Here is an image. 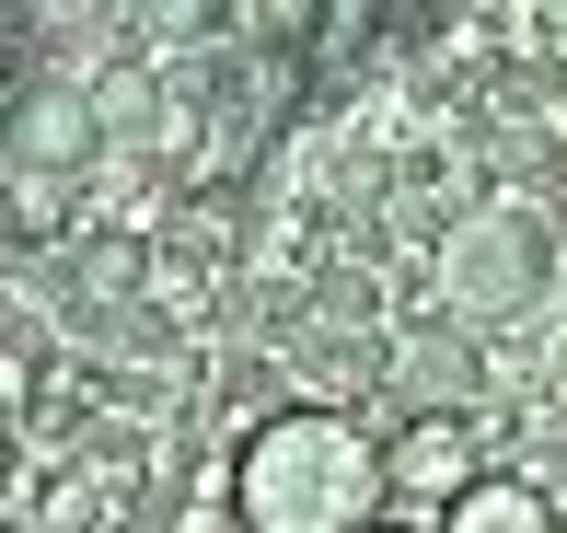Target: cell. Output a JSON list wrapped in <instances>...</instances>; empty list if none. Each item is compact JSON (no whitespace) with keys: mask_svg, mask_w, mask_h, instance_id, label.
I'll use <instances>...</instances> for the list:
<instances>
[{"mask_svg":"<svg viewBox=\"0 0 567 533\" xmlns=\"http://www.w3.org/2000/svg\"><path fill=\"white\" fill-rule=\"evenodd\" d=\"M82 105H93V140H140L151 129V82H140V70H105Z\"/></svg>","mask_w":567,"mask_h":533,"instance_id":"6","label":"cell"},{"mask_svg":"<svg viewBox=\"0 0 567 533\" xmlns=\"http://www.w3.org/2000/svg\"><path fill=\"white\" fill-rule=\"evenodd\" d=\"M382 533H394V522H382Z\"/></svg>","mask_w":567,"mask_h":533,"instance_id":"7","label":"cell"},{"mask_svg":"<svg viewBox=\"0 0 567 533\" xmlns=\"http://www.w3.org/2000/svg\"><path fill=\"white\" fill-rule=\"evenodd\" d=\"M441 533H567V522H556V499L533 488V475H475Z\"/></svg>","mask_w":567,"mask_h":533,"instance_id":"5","label":"cell"},{"mask_svg":"<svg viewBox=\"0 0 567 533\" xmlns=\"http://www.w3.org/2000/svg\"><path fill=\"white\" fill-rule=\"evenodd\" d=\"M545 267H556V244H545L533 209H475V221H452V244H441V278H452V314L463 325L522 314V301L545 290Z\"/></svg>","mask_w":567,"mask_h":533,"instance_id":"2","label":"cell"},{"mask_svg":"<svg viewBox=\"0 0 567 533\" xmlns=\"http://www.w3.org/2000/svg\"><path fill=\"white\" fill-rule=\"evenodd\" d=\"M475 475H486L475 464V418H452V406L382 429V522H394V533H441Z\"/></svg>","mask_w":567,"mask_h":533,"instance_id":"3","label":"cell"},{"mask_svg":"<svg viewBox=\"0 0 567 533\" xmlns=\"http://www.w3.org/2000/svg\"><path fill=\"white\" fill-rule=\"evenodd\" d=\"M231 533H382V429L348 406H278L231 452Z\"/></svg>","mask_w":567,"mask_h":533,"instance_id":"1","label":"cell"},{"mask_svg":"<svg viewBox=\"0 0 567 533\" xmlns=\"http://www.w3.org/2000/svg\"><path fill=\"white\" fill-rule=\"evenodd\" d=\"M93 151H105V140H93L82 93H23V105H12V174H47V186H59V174L93 163Z\"/></svg>","mask_w":567,"mask_h":533,"instance_id":"4","label":"cell"}]
</instances>
